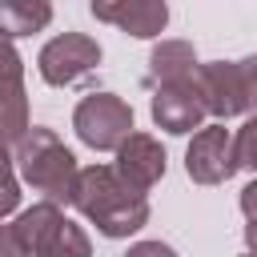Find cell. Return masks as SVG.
I'll list each match as a JSON object with an SVG mask.
<instances>
[{
	"label": "cell",
	"instance_id": "obj_1",
	"mask_svg": "<svg viewBox=\"0 0 257 257\" xmlns=\"http://www.w3.org/2000/svg\"><path fill=\"white\" fill-rule=\"evenodd\" d=\"M72 205L96 225L100 237L108 241H120V237H133L137 229H145L149 221V197L133 193L112 165H88L80 169L76 177V189H72Z\"/></svg>",
	"mask_w": 257,
	"mask_h": 257
},
{
	"label": "cell",
	"instance_id": "obj_2",
	"mask_svg": "<svg viewBox=\"0 0 257 257\" xmlns=\"http://www.w3.org/2000/svg\"><path fill=\"white\" fill-rule=\"evenodd\" d=\"M12 157H16V169H20V181L32 185L36 193H44V201L60 205L68 201L72 205V189H76V157L60 145V137L44 124H32L16 145H12Z\"/></svg>",
	"mask_w": 257,
	"mask_h": 257
},
{
	"label": "cell",
	"instance_id": "obj_3",
	"mask_svg": "<svg viewBox=\"0 0 257 257\" xmlns=\"http://www.w3.org/2000/svg\"><path fill=\"white\" fill-rule=\"evenodd\" d=\"M193 80L209 116H257V52L245 60H209Z\"/></svg>",
	"mask_w": 257,
	"mask_h": 257
},
{
	"label": "cell",
	"instance_id": "obj_4",
	"mask_svg": "<svg viewBox=\"0 0 257 257\" xmlns=\"http://www.w3.org/2000/svg\"><path fill=\"white\" fill-rule=\"evenodd\" d=\"M72 128L76 137L96 149V153H116L137 128H133V108L116 92H88L72 108Z\"/></svg>",
	"mask_w": 257,
	"mask_h": 257
},
{
	"label": "cell",
	"instance_id": "obj_5",
	"mask_svg": "<svg viewBox=\"0 0 257 257\" xmlns=\"http://www.w3.org/2000/svg\"><path fill=\"white\" fill-rule=\"evenodd\" d=\"M100 64V44L84 32H60L52 36L40 56H36V68L44 76V84L52 88H64V84H76L80 76H88L92 68Z\"/></svg>",
	"mask_w": 257,
	"mask_h": 257
},
{
	"label": "cell",
	"instance_id": "obj_6",
	"mask_svg": "<svg viewBox=\"0 0 257 257\" xmlns=\"http://www.w3.org/2000/svg\"><path fill=\"white\" fill-rule=\"evenodd\" d=\"M185 173L197 185H221L237 173V153H233V133L225 124H205L193 133L185 149Z\"/></svg>",
	"mask_w": 257,
	"mask_h": 257
},
{
	"label": "cell",
	"instance_id": "obj_7",
	"mask_svg": "<svg viewBox=\"0 0 257 257\" xmlns=\"http://www.w3.org/2000/svg\"><path fill=\"white\" fill-rule=\"evenodd\" d=\"M0 128L12 145L32 128L28 124V96H24V60L4 32H0Z\"/></svg>",
	"mask_w": 257,
	"mask_h": 257
},
{
	"label": "cell",
	"instance_id": "obj_8",
	"mask_svg": "<svg viewBox=\"0 0 257 257\" xmlns=\"http://www.w3.org/2000/svg\"><path fill=\"white\" fill-rule=\"evenodd\" d=\"M157 128L173 133V137H185V133H201L205 128V100L197 92V80H185V84H165V88H153V104H149Z\"/></svg>",
	"mask_w": 257,
	"mask_h": 257
},
{
	"label": "cell",
	"instance_id": "obj_9",
	"mask_svg": "<svg viewBox=\"0 0 257 257\" xmlns=\"http://www.w3.org/2000/svg\"><path fill=\"white\" fill-rule=\"evenodd\" d=\"M92 16L137 40H153L169 24V4L165 0H92Z\"/></svg>",
	"mask_w": 257,
	"mask_h": 257
},
{
	"label": "cell",
	"instance_id": "obj_10",
	"mask_svg": "<svg viewBox=\"0 0 257 257\" xmlns=\"http://www.w3.org/2000/svg\"><path fill=\"white\" fill-rule=\"evenodd\" d=\"M116 177L133 189V193H149L161 177H165V149H161V141L157 137H149V133H133L120 149H116Z\"/></svg>",
	"mask_w": 257,
	"mask_h": 257
},
{
	"label": "cell",
	"instance_id": "obj_11",
	"mask_svg": "<svg viewBox=\"0 0 257 257\" xmlns=\"http://www.w3.org/2000/svg\"><path fill=\"white\" fill-rule=\"evenodd\" d=\"M201 68L197 52L189 40H161L149 52V88H165V84H185L193 80Z\"/></svg>",
	"mask_w": 257,
	"mask_h": 257
},
{
	"label": "cell",
	"instance_id": "obj_12",
	"mask_svg": "<svg viewBox=\"0 0 257 257\" xmlns=\"http://www.w3.org/2000/svg\"><path fill=\"white\" fill-rule=\"evenodd\" d=\"M64 221H68V217L60 213V205L40 201V205L24 209V213L12 221V229H16V237H20V245H24L28 257H48V249H52V241H56V233H60Z\"/></svg>",
	"mask_w": 257,
	"mask_h": 257
},
{
	"label": "cell",
	"instance_id": "obj_13",
	"mask_svg": "<svg viewBox=\"0 0 257 257\" xmlns=\"http://www.w3.org/2000/svg\"><path fill=\"white\" fill-rule=\"evenodd\" d=\"M48 20H52L48 0H0V32L8 40L40 32V28H48Z\"/></svg>",
	"mask_w": 257,
	"mask_h": 257
},
{
	"label": "cell",
	"instance_id": "obj_14",
	"mask_svg": "<svg viewBox=\"0 0 257 257\" xmlns=\"http://www.w3.org/2000/svg\"><path fill=\"white\" fill-rule=\"evenodd\" d=\"M48 257H92V241H88V233L80 225L64 221L56 241H52V249H48Z\"/></svg>",
	"mask_w": 257,
	"mask_h": 257
},
{
	"label": "cell",
	"instance_id": "obj_15",
	"mask_svg": "<svg viewBox=\"0 0 257 257\" xmlns=\"http://www.w3.org/2000/svg\"><path fill=\"white\" fill-rule=\"evenodd\" d=\"M233 153H237V169H249L257 173V116H249L237 137H233Z\"/></svg>",
	"mask_w": 257,
	"mask_h": 257
},
{
	"label": "cell",
	"instance_id": "obj_16",
	"mask_svg": "<svg viewBox=\"0 0 257 257\" xmlns=\"http://www.w3.org/2000/svg\"><path fill=\"white\" fill-rule=\"evenodd\" d=\"M124 257H177V253H173V245H165V241H137V245H128Z\"/></svg>",
	"mask_w": 257,
	"mask_h": 257
},
{
	"label": "cell",
	"instance_id": "obj_17",
	"mask_svg": "<svg viewBox=\"0 0 257 257\" xmlns=\"http://www.w3.org/2000/svg\"><path fill=\"white\" fill-rule=\"evenodd\" d=\"M0 257H28L12 225H0Z\"/></svg>",
	"mask_w": 257,
	"mask_h": 257
},
{
	"label": "cell",
	"instance_id": "obj_18",
	"mask_svg": "<svg viewBox=\"0 0 257 257\" xmlns=\"http://www.w3.org/2000/svg\"><path fill=\"white\" fill-rule=\"evenodd\" d=\"M12 165H16V157H12V141H8L4 128H0V185L16 181V177H12Z\"/></svg>",
	"mask_w": 257,
	"mask_h": 257
},
{
	"label": "cell",
	"instance_id": "obj_19",
	"mask_svg": "<svg viewBox=\"0 0 257 257\" xmlns=\"http://www.w3.org/2000/svg\"><path fill=\"white\" fill-rule=\"evenodd\" d=\"M241 213H245L249 221H257V177L241 189Z\"/></svg>",
	"mask_w": 257,
	"mask_h": 257
},
{
	"label": "cell",
	"instance_id": "obj_20",
	"mask_svg": "<svg viewBox=\"0 0 257 257\" xmlns=\"http://www.w3.org/2000/svg\"><path fill=\"white\" fill-rule=\"evenodd\" d=\"M245 245H249V253H257V221L245 225Z\"/></svg>",
	"mask_w": 257,
	"mask_h": 257
},
{
	"label": "cell",
	"instance_id": "obj_21",
	"mask_svg": "<svg viewBox=\"0 0 257 257\" xmlns=\"http://www.w3.org/2000/svg\"><path fill=\"white\" fill-rule=\"evenodd\" d=\"M241 257H257V253H241Z\"/></svg>",
	"mask_w": 257,
	"mask_h": 257
}]
</instances>
